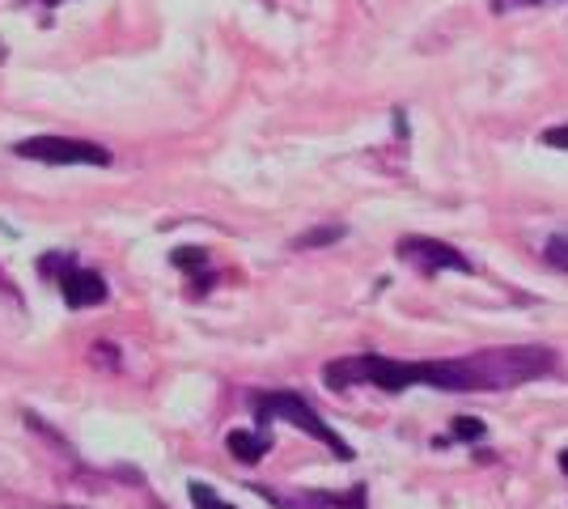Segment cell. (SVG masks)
<instances>
[{"mask_svg": "<svg viewBox=\"0 0 568 509\" xmlns=\"http://www.w3.org/2000/svg\"><path fill=\"white\" fill-rule=\"evenodd\" d=\"M484 434H488V425H484L479 416H454V420H450L454 441H479Z\"/></svg>", "mask_w": 568, "mask_h": 509, "instance_id": "cell-11", "label": "cell"}, {"mask_svg": "<svg viewBox=\"0 0 568 509\" xmlns=\"http://www.w3.org/2000/svg\"><path fill=\"white\" fill-rule=\"evenodd\" d=\"M251 492H260L263 501L272 509H365V485L348 488V492H323V488H297L281 497L276 488H263L255 485Z\"/></svg>", "mask_w": 568, "mask_h": 509, "instance_id": "cell-6", "label": "cell"}, {"mask_svg": "<svg viewBox=\"0 0 568 509\" xmlns=\"http://www.w3.org/2000/svg\"><path fill=\"white\" fill-rule=\"evenodd\" d=\"M539 0H493V13L505 18V13H518V9H535Z\"/></svg>", "mask_w": 568, "mask_h": 509, "instance_id": "cell-14", "label": "cell"}, {"mask_svg": "<svg viewBox=\"0 0 568 509\" xmlns=\"http://www.w3.org/2000/svg\"><path fill=\"white\" fill-rule=\"evenodd\" d=\"M395 255H399L403 264L416 267V272H425V276H437V272H463V276H471L475 272V264L458 246L442 243V238H428V234H407V238H399Z\"/></svg>", "mask_w": 568, "mask_h": 509, "instance_id": "cell-5", "label": "cell"}, {"mask_svg": "<svg viewBox=\"0 0 568 509\" xmlns=\"http://www.w3.org/2000/svg\"><path fill=\"white\" fill-rule=\"evenodd\" d=\"M544 259H547V267H556V272H565L568 276V230H556V234L547 238Z\"/></svg>", "mask_w": 568, "mask_h": 509, "instance_id": "cell-10", "label": "cell"}, {"mask_svg": "<svg viewBox=\"0 0 568 509\" xmlns=\"http://www.w3.org/2000/svg\"><path fill=\"white\" fill-rule=\"evenodd\" d=\"M225 450L234 455L237 462H260L267 450H272V434L267 429H234V434L225 437Z\"/></svg>", "mask_w": 568, "mask_h": 509, "instance_id": "cell-7", "label": "cell"}, {"mask_svg": "<svg viewBox=\"0 0 568 509\" xmlns=\"http://www.w3.org/2000/svg\"><path fill=\"white\" fill-rule=\"evenodd\" d=\"M187 492H191V506H195V509H234L230 501H225V497H216V492L204 485V480H191Z\"/></svg>", "mask_w": 568, "mask_h": 509, "instance_id": "cell-12", "label": "cell"}, {"mask_svg": "<svg viewBox=\"0 0 568 509\" xmlns=\"http://www.w3.org/2000/svg\"><path fill=\"white\" fill-rule=\"evenodd\" d=\"M251 413H255V425H260V429H267L272 420H284V425L302 429V434L314 437V441H323L339 462L356 459L353 446H348V441L335 434L323 416L310 408L302 390H255V395H251Z\"/></svg>", "mask_w": 568, "mask_h": 509, "instance_id": "cell-2", "label": "cell"}, {"mask_svg": "<svg viewBox=\"0 0 568 509\" xmlns=\"http://www.w3.org/2000/svg\"><path fill=\"white\" fill-rule=\"evenodd\" d=\"M39 276H51L60 285V293H64V302H69L72 311H90V306H102L111 297L106 276L94 272V267H81L69 251H43L39 255Z\"/></svg>", "mask_w": 568, "mask_h": 509, "instance_id": "cell-3", "label": "cell"}, {"mask_svg": "<svg viewBox=\"0 0 568 509\" xmlns=\"http://www.w3.org/2000/svg\"><path fill=\"white\" fill-rule=\"evenodd\" d=\"M13 157L43 162V166H111V149L94 141H72V136H30L13 145Z\"/></svg>", "mask_w": 568, "mask_h": 509, "instance_id": "cell-4", "label": "cell"}, {"mask_svg": "<svg viewBox=\"0 0 568 509\" xmlns=\"http://www.w3.org/2000/svg\"><path fill=\"white\" fill-rule=\"evenodd\" d=\"M344 234H348L344 225H314V230H306V234H302V238H297L293 246H297V251H314V246H332V243H339Z\"/></svg>", "mask_w": 568, "mask_h": 509, "instance_id": "cell-9", "label": "cell"}, {"mask_svg": "<svg viewBox=\"0 0 568 509\" xmlns=\"http://www.w3.org/2000/svg\"><path fill=\"white\" fill-rule=\"evenodd\" d=\"M323 383L332 390L369 383V387L386 390V395H403L407 387H433L442 395H479V390H488L479 353L450 357V362H399V357H382V353H356V357H339V362L323 365Z\"/></svg>", "mask_w": 568, "mask_h": 509, "instance_id": "cell-1", "label": "cell"}, {"mask_svg": "<svg viewBox=\"0 0 568 509\" xmlns=\"http://www.w3.org/2000/svg\"><path fill=\"white\" fill-rule=\"evenodd\" d=\"M560 471L568 476V450H560Z\"/></svg>", "mask_w": 568, "mask_h": 509, "instance_id": "cell-15", "label": "cell"}, {"mask_svg": "<svg viewBox=\"0 0 568 509\" xmlns=\"http://www.w3.org/2000/svg\"><path fill=\"white\" fill-rule=\"evenodd\" d=\"M43 4H48V9H55V4H64V0H43Z\"/></svg>", "mask_w": 568, "mask_h": 509, "instance_id": "cell-16", "label": "cell"}, {"mask_svg": "<svg viewBox=\"0 0 568 509\" xmlns=\"http://www.w3.org/2000/svg\"><path fill=\"white\" fill-rule=\"evenodd\" d=\"M170 264L179 267V272H187L195 293H209L213 289V267H209V251H200V246H179L174 255H170Z\"/></svg>", "mask_w": 568, "mask_h": 509, "instance_id": "cell-8", "label": "cell"}, {"mask_svg": "<svg viewBox=\"0 0 568 509\" xmlns=\"http://www.w3.org/2000/svg\"><path fill=\"white\" fill-rule=\"evenodd\" d=\"M547 149H560L568 153V123H556V128H544V136H539Z\"/></svg>", "mask_w": 568, "mask_h": 509, "instance_id": "cell-13", "label": "cell"}]
</instances>
